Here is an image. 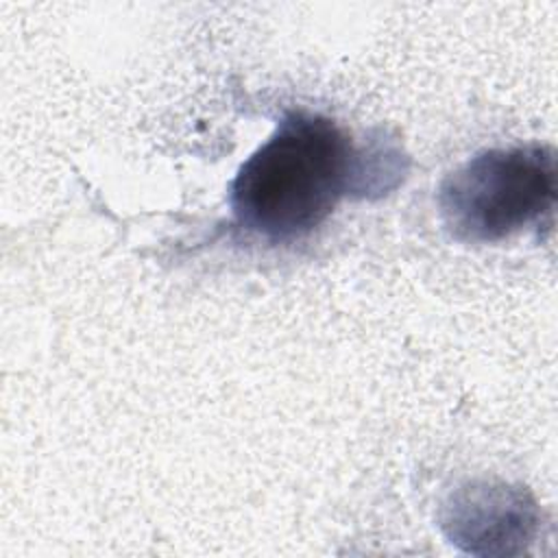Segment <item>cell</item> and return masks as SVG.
Instances as JSON below:
<instances>
[{"mask_svg": "<svg viewBox=\"0 0 558 558\" xmlns=\"http://www.w3.org/2000/svg\"><path fill=\"white\" fill-rule=\"evenodd\" d=\"M554 203L556 155L541 144L482 150L438 187L447 231L471 244L506 240L538 222Z\"/></svg>", "mask_w": 558, "mask_h": 558, "instance_id": "cell-2", "label": "cell"}, {"mask_svg": "<svg viewBox=\"0 0 558 558\" xmlns=\"http://www.w3.org/2000/svg\"><path fill=\"white\" fill-rule=\"evenodd\" d=\"M360 174V155L333 120L290 111L240 166L229 205L240 229L286 244L320 227Z\"/></svg>", "mask_w": 558, "mask_h": 558, "instance_id": "cell-1", "label": "cell"}, {"mask_svg": "<svg viewBox=\"0 0 558 558\" xmlns=\"http://www.w3.org/2000/svg\"><path fill=\"white\" fill-rule=\"evenodd\" d=\"M442 521L449 538L466 543L469 551L475 543H484L488 554H510V543L530 541L536 506L519 486L471 482L449 497Z\"/></svg>", "mask_w": 558, "mask_h": 558, "instance_id": "cell-3", "label": "cell"}]
</instances>
